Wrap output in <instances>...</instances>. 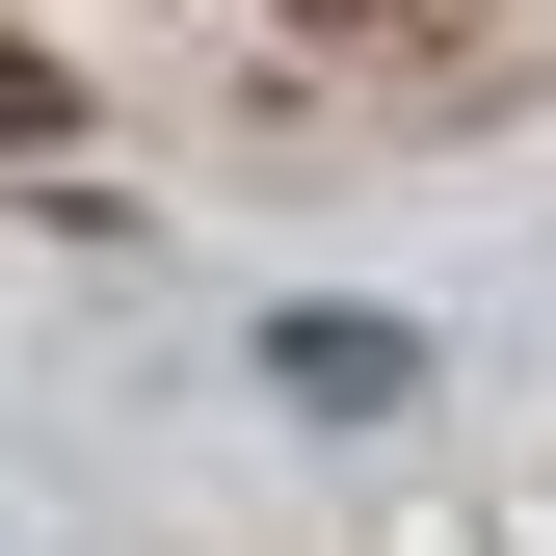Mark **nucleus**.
Here are the masks:
<instances>
[{
  "instance_id": "f257e3e1",
  "label": "nucleus",
  "mask_w": 556,
  "mask_h": 556,
  "mask_svg": "<svg viewBox=\"0 0 556 556\" xmlns=\"http://www.w3.org/2000/svg\"><path fill=\"white\" fill-rule=\"evenodd\" d=\"M265 371H292V397H318V425H371V397H397V371H425V344H397V318H265Z\"/></svg>"
},
{
  "instance_id": "7ed1b4c3",
  "label": "nucleus",
  "mask_w": 556,
  "mask_h": 556,
  "mask_svg": "<svg viewBox=\"0 0 556 556\" xmlns=\"http://www.w3.org/2000/svg\"><path fill=\"white\" fill-rule=\"evenodd\" d=\"M53 132H80V53H27V27H0V160H53Z\"/></svg>"
},
{
  "instance_id": "f03ea898",
  "label": "nucleus",
  "mask_w": 556,
  "mask_h": 556,
  "mask_svg": "<svg viewBox=\"0 0 556 556\" xmlns=\"http://www.w3.org/2000/svg\"><path fill=\"white\" fill-rule=\"evenodd\" d=\"M292 53H397V80H477V27H451V0H292Z\"/></svg>"
}]
</instances>
